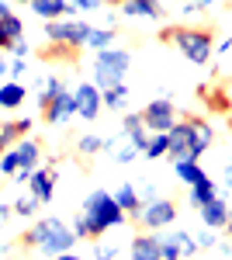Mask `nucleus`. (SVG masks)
<instances>
[{
	"instance_id": "f257e3e1",
	"label": "nucleus",
	"mask_w": 232,
	"mask_h": 260,
	"mask_svg": "<svg viewBox=\"0 0 232 260\" xmlns=\"http://www.w3.org/2000/svg\"><path fill=\"white\" fill-rule=\"evenodd\" d=\"M80 215H83L87 229H90V240L101 236V233H108V229H121V225L128 222V215L118 208V201H115L111 191H94V194H87Z\"/></svg>"
},
{
	"instance_id": "f03ea898",
	"label": "nucleus",
	"mask_w": 232,
	"mask_h": 260,
	"mask_svg": "<svg viewBox=\"0 0 232 260\" xmlns=\"http://www.w3.org/2000/svg\"><path fill=\"white\" fill-rule=\"evenodd\" d=\"M163 39H170L177 45V52L194 66H205L215 56V39L208 28H167Z\"/></svg>"
},
{
	"instance_id": "7ed1b4c3",
	"label": "nucleus",
	"mask_w": 232,
	"mask_h": 260,
	"mask_svg": "<svg viewBox=\"0 0 232 260\" xmlns=\"http://www.w3.org/2000/svg\"><path fill=\"white\" fill-rule=\"evenodd\" d=\"M128 66H132V52L128 49H104V52H97L94 59V87L97 90H108V87H115V83H125V73H128Z\"/></svg>"
},
{
	"instance_id": "20e7f679",
	"label": "nucleus",
	"mask_w": 232,
	"mask_h": 260,
	"mask_svg": "<svg viewBox=\"0 0 232 260\" xmlns=\"http://www.w3.org/2000/svg\"><path fill=\"white\" fill-rule=\"evenodd\" d=\"M94 24H87L83 18H62V21H49L45 24V39H52L56 45H66V49H83L87 45V35H90Z\"/></svg>"
},
{
	"instance_id": "39448f33",
	"label": "nucleus",
	"mask_w": 232,
	"mask_h": 260,
	"mask_svg": "<svg viewBox=\"0 0 232 260\" xmlns=\"http://www.w3.org/2000/svg\"><path fill=\"white\" fill-rule=\"evenodd\" d=\"M136 222L142 229H149V233H163V229H170L177 222V205L170 198H153V201H142V208H139Z\"/></svg>"
},
{
	"instance_id": "423d86ee",
	"label": "nucleus",
	"mask_w": 232,
	"mask_h": 260,
	"mask_svg": "<svg viewBox=\"0 0 232 260\" xmlns=\"http://www.w3.org/2000/svg\"><path fill=\"white\" fill-rule=\"evenodd\" d=\"M159 240V253L163 260H191L197 253V243H194V233L187 229H167V233H156Z\"/></svg>"
},
{
	"instance_id": "0eeeda50",
	"label": "nucleus",
	"mask_w": 232,
	"mask_h": 260,
	"mask_svg": "<svg viewBox=\"0 0 232 260\" xmlns=\"http://www.w3.org/2000/svg\"><path fill=\"white\" fill-rule=\"evenodd\" d=\"M142 125H146V132L153 136V132H170L177 125V108L170 98H156L149 101L146 108H142Z\"/></svg>"
},
{
	"instance_id": "6e6552de",
	"label": "nucleus",
	"mask_w": 232,
	"mask_h": 260,
	"mask_svg": "<svg viewBox=\"0 0 232 260\" xmlns=\"http://www.w3.org/2000/svg\"><path fill=\"white\" fill-rule=\"evenodd\" d=\"M73 104H77V115L83 121H97V115H101L104 104H101V90L94 87V80H83L77 90H73Z\"/></svg>"
},
{
	"instance_id": "1a4fd4ad",
	"label": "nucleus",
	"mask_w": 232,
	"mask_h": 260,
	"mask_svg": "<svg viewBox=\"0 0 232 260\" xmlns=\"http://www.w3.org/2000/svg\"><path fill=\"white\" fill-rule=\"evenodd\" d=\"M56 180H59V174L52 170V167H39V170H31V174H28V194L39 201V205L52 201V194H56Z\"/></svg>"
},
{
	"instance_id": "9d476101",
	"label": "nucleus",
	"mask_w": 232,
	"mask_h": 260,
	"mask_svg": "<svg viewBox=\"0 0 232 260\" xmlns=\"http://www.w3.org/2000/svg\"><path fill=\"white\" fill-rule=\"evenodd\" d=\"M73 243H77L73 229H70L66 222H59L56 229H52V233L45 236V243H42L39 250H42V253H45L49 260H52V257H59V253H70V250H73Z\"/></svg>"
},
{
	"instance_id": "9b49d317",
	"label": "nucleus",
	"mask_w": 232,
	"mask_h": 260,
	"mask_svg": "<svg viewBox=\"0 0 232 260\" xmlns=\"http://www.w3.org/2000/svg\"><path fill=\"white\" fill-rule=\"evenodd\" d=\"M187 125H191V160L197 163L205 153H208V149H212L215 128H212L205 118H187Z\"/></svg>"
},
{
	"instance_id": "f8f14e48",
	"label": "nucleus",
	"mask_w": 232,
	"mask_h": 260,
	"mask_svg": "<svg viewBox=\"0 0 232 260\" xmlns=\"http://www.w3.org/2000/svg\"><path fill=\"white\" fill-rule=\"evenodd\" d=\"M42 115H45V121L49 125H66V121L77 115V104H73V94L66 90V94H59L49 108H42Z\"/></svg>"
},
{
	"instance_id": "ddd939ff",
	"label": "nucleus",
	"mask_w": 232,
	"mask_h": 260,
	"mask_svg": "<svg viewBox=\"0 0 232 260\" xmlns=\"http://www.w3.org/2000/svg\"><path fill=\"white\" fill-rule=\"evenodd\" d=\"M201 222H205L208 229H225V225H229V205H225V194H218L212 205L201 208Z\"/></svg>"
},
{
	"instance_id": "4468645a",
	"label": "nucleus",
	"mask_w": 232,
	"mask_h": 260,
	"mask_svg": "<svg viewBox=\"0 0 232 260\" xmlns=\"http://www.w3.org/2000/svg\"><path fill=\"white\" fill-rule=\"evenodd\" d=\"M24 98H28V87H24V83H18V80H4L0 83V111H14V108H21Z\"/></svg>"
},
{
	"instance_id": "2eb2a0df",
	"label": "nucleus",
	"mask_w": 232,
	"mask_h": 260,
	"mask_svg": "<svg viewBox=\"0 0 232 260\" xmlns=\"http://www.w3.org/2000/svg\"><path fill=\"white\" fill-rule=\"evenodd\" d=\"M121 132L128 136V142L136 146L139 153H146L149 132H146V125H142V115H125V118H121Z\"/></svg>"
},
{
	"instance_id": "dca6fc26",
	"label": "nucleus",
	"mask_w": 232,
	"mask_h": 260,
	"mask_svg": "<svg viewBox=\"0 0 232 260\" xmlns=\"http://www.w3.org/2000/svg\"><path fill=\"white\" fill-rule=\"evenodd\" d=\"M14 149H18V163H21V170H24V174H31V170H39V160H42V146L35 139H31V136H28V139H18V146H14Z\"/></svg>"
},
{
	"instance_id": "f3484780",
	"label": "nucleus",
	"mask_w": 232,
	"mask_h": 260,
	"mask_svg": "<svg viewBox=\"0 0 232 260\" xmlns=\"http://www.w3.org/2000/svg\"><path fill=\"white\" fill-rule=\"evenodd\" d=\"M121 14H128V18H146V21L163 18V11H159L156 0H121Z\"/></svg>"
},
{
	"instance_id": "a211bd4d",
	"label": "nucleus",
	"mask_w": 232,
	"mask_h": 260,
	"mask_svg": "<svg viewBox=\"0 0 232 260\" xmlns=\"http://www.w3.org/2000/svg\"><path fill=\"white\" fill-rule=\"evenodd\" d=\"M132 260H163L156 233H146V236H136L132 240Z\"/></svg>"
},
{
	"instance_id": "6ab92c4d",
	"label": "nucleus",
	"mask_w": 232,
	"mask_h": 260,
	"mask_svg": "<svg viewBox=\"0 0 232 260\" xmlns=\"http://www.w3.org/2000/svg\"><path fill=\"white\" fill-rule=\"evenodd\" d=\"M115 201H118V208H121L128 219H136L139 208H142V198H139V191L132 187V184H121V187L115 191Z\"/></svg>"
},
{
	"instance_id": "aec40b11",
	"label": "nucleus",
	"mask_w": 232,
	"mask_h": 260,
	"mask_svg": "<svg viewBox=\"0 0 232 260\" xmlns=\"http://www.w3.org/2000/svg\"><path fill=\"white\" fill-rule=\"evenodd\" d=\"M215 198H218V184H215L212 177L197 180V184H194V187H191V205H194V208H197V212H201L205 205H212Z\"/></svg>"
},
{
	"instance_id": "412c9836",
	"label": "nucleus",
	"mask_w": 232,
	"mask_h": 260,
	"mask_svg": "<svg viewBox=\"0 0 232 260\" xmlns=\"http://www.w3.org/2000/svg\"><path fill=\"white\" fill-rule=\"evenodd\" d=\"M59 222H62V219H56V215H52V219L35 222V225H31V229H28V233L21 236V246H42V243H45V236H49V233L56 229Z\"/></svg>"
},
{
	"instance_id": "4be33fe9",
	"label": "nucleus",
	"mask_w": 232,
	"mask_h": 260,
	"mask_svg": "<svg viewBox=\"0 0 232 260\" xmlns=\"http://www.w3.org/2000/svg\"><path fill=\"white\" fill-rule=\"evenodd\" d=\"M104 149H108V153H111V160H118V163H132V160L139 156V149L128 142V136H125V132H121L118 139L104 142Z\"/></svg>"
},
{
	"instance_id": "5701e85b",
	"label": "nucleus",
	"mask_w": 232,
	"mask_h": 260,
	"mask_svg": "<svg viewBox=\"0 0 232 260\" xmlns=\"http://www.w3.org/2000/svg\"><path fill=\"white\" fill-rule=\"evenodd\" d=\"M31 11H35L45 24H49V21H62L66 18V0H31Z\"/></svg>"
},
{
	"instance_id": "b1692460",
	"label": "nucleus",
	"mask_w": 232,
	"mask_h": 260,
	"mask_svg": "<svg viewBox=\"0 0 232 260\" xmlns=\"http://www.w3.org/2000/svg\"><path fill=\"white\" fill-rule=\"evenodd\" d=\"M174 170H177V177L184 180L187 187H194L197 180L208 177V174H205V167H201V163H194V160H180V163H174Z\"/></svg>"
},
{
	"instance_id": "393cba45",
	"label": "nucleus",
	"mask_w": 232,
	"mask_h": 260,
	"mask_svg": "<svg viewBox=\"0 0 232 260\" xmlns=\"http://www.w3.org/2000/svg\"><path fill=\"white\" fill-rule=\"evenodd\" d=\"M101 104H104V108H111V111L125 108V104H128V87H125V83H115V87L101 90Z\"/></svg>"
},
{
	"instance_id": "a878e982",
	"label": "nucleus",
	"mask_w": 232,
	"mask_h": 260,
	"mask_svg": "<svg viewBox=\"0 0 232 260\" xmlns=\"http://www.w3.org/2000/svg\"><path fill=\"white\" fill-rule=\"evenodd\" d=\"M111 42H115V28H90V35H87V45H83V49L104 52V49H111Z\"/></svg>"
},
{
	"instance_id": "bb28decb",
	"label": "nucleus",
	"mask_w": 232,
	"mask_h": 260,
	"mask_svg": "<svg viewBox=\"0 0 232 260\" xmlns=\"http://www.w3.org/2000/svg\"><path fill=\"white\" fill-rule=\"evenodd\" d=\"M167 149H170L167 132H153L149 142H146V153H142V156H149V160H163V156H167Z\"/></svg>"
},
{
	"instance_id": "cd10ccee",
	"label": "nucleus",
	"mask_w": 232,
	"mask_h": 260,
	"mask_svg": "<svg viewBox=\"0 0 232 260\" xmlns=\"http://www.w3.org/2000/svg\"><path fill=\"white\" fill-rule=\"evenodd\" d=\"M59 94H66V83L59 80V77H49V80L42 83V94H39V104H42V108H49V104H52V101H56Z\"/></svg>"
},
{
	"instance_id": "c85d7f7f",
	"label": "nucleus",
	"mask_w": 232,
	"mask_h": 260,
	"mask_svg": "<svg viewBox=\"0 0 232 260\" xmlns=\"http://www.w3.org/2000/svg\"><path fill=\"white\" fill-rule=\"evenodd\" d=\"M0 31H4L11 42H21V39H24V21H21L18 14L11 11L7 18H0Z\"/></svg>"
},
{
	"instance_id": "c756f323",
	"label": "nucleus",
	"mask_w": 232,
	"mask_h": 260,
	"mask_svg": "<svg viewBox=\"0 0 232 260\" xmlns=\"http://www.w3.org/2000/svg\"><path fill=\"white\" fill-rule=\"evenodd\" d=\"M101 7H104L101 0H66V18H80V14H90Z\"/></svg>"
},
{
	"instance_id": "7c9ffc66",
	"label": "nucleus",
	"mask_w": 232,
	"mask_h": 260,
	"mask_svg": "<svg viewBox=\"0 0 232 260\" xmlns=\"http://www.w3.org/2000/svg\"><path fill=\"white\" fill-rule=\"evenodd\" d=\"M18 128H14V121H0V153L4 149H14L18 146Z\"/></svg>"
},
{
	"instance_id": "2f4dec72",
	"label": "nucleus",
	"mask_w": 232,
	"mask_h": 260,
	"mask_svg": "<svg viewBox=\"0 0 232 260\" xmlns=\"http://www.w3.org/2000/svg\"><path fill=\"white\" fill-rule=\"evenodd\" d=\"M18 170H21L18 149H4V153H0V174H4V177H14Z\"/></svg>"
},
{
	"instance_id": "473e14b6",
	"label": "nucleus",
	"mask_w": 232,
	"mask_h": 260,
	"mask_svg": "<svg viewBox=\"0 0 232 260\" xmlns=\"http://www.w3.org/2000/svg\"><path fill=\"white\" fill-rule=\"evenodd\" d=\"M77 149L83 153V156H94V153L104 149V139H101V136H83V139L77 142Z\"/></svg>"
},
{
	"instance_id": "72a5a7b5",
	"label": "nucleus",
	"mask_w": 232,
	"mask_h": 260,
	"mask_svg": "<svg viewBox=\"0 0 232 260\" xmlns=\"http://www.w3.org/2000/svg\"><path fill=\"white\" fill-rule=\"evenodd\" d=\"M35 208H39V201L31 198V194H21V198L14 201V212H18V215H31Z\"/></svg>"
},
{
	"instance_id": "f704fd0d",
	"label": "nucleus",
	"mask_w": 232,
	"mask_h": 260,
	"mask_svg": "<svg viewBox=\"0 0 232 260\" xmlns=\"http://www.w3.org/2000/svg\"><path fill=\"white\" fill-rule=\"evenodd\" d=\"M115 257H118L115 243H97L94 246V260H115Z\"/></svg>"
},
{
	"instance_id": "c9c22d12",
	"label": "nucleus",
	"mask_w": 232,
	"mask_h": 260,
	"mask_svg": "<svg viewBox=\"0 0 232 260\" xmlns=\"http://www.w3.org/2000/svg\"><path fill=\"white\" fill-rule=\"evenodd\" d=\"M24 73H28V59H11V73H7V80H18L21 83Z\"/></svg>"
},
{
	"instance_id": "e433bc0d",
	"label": "nucleus",
	"mask_w": 232,
	"mask_h": 260,
	"mask_svg": "<svg viewBox=\"0 0 232 260\" xmlns=\"http://www.w3.org/2000/svg\"><path fill=\"white\" fill-rule=\"evenodd\" d=\"M194 243H197V250H212L215 243H218V236H215V229H212V233H201V236H194Z\"/></svg>"
},
{
	"instance_id": "4c0bfd02",
	"label": "nucleus",
	"mask_w": 232,
	"mask_h": 260,
	"mask_svg": "<svg viewBox=\"0 0 232 260\" xmlns=\"http://www.w3.org/2000/svg\"><path fill=\"white\" fill-rule=\"evenodd\" d=\"M73 236H77V240H90V229H87L83 215H77V219H73Z\"/></svg>"
},
{
	"instance_id": "58836bf2",
	"label": "nucleus",
	"mask_w": 232,
	"mask_h": 260,
	"mask_svg": "<svg viewBox=\"0 0 232 260\" xmlns=\"http://www.w3.org/2000/svg\"><path fill=\"white\" fill-rule=\"evenodd\" d=\"M31 125H35L31 118H18V121H14V128H18V136H21V139H28V132H31Z\"/></svg>"
},
{
	"instance_id": "ea45409f",
	"label": "nucleus",
	"mask_w": 232,
	"mask_h": 260,
	"mask_svg": "<svg viewBox=\"0 0 232 260\" xmlns=\"http://www.w3.org/2000/svg\"><path fill=\"white\" fill-rule=\"evenodd\" d=\"M222 174H225V177H222V191H218V194H229V191H232V163H225Z\"/></svg>"
},
{
	"instance_id": "a19ab883",
	"label": "nucleus",
	"mask_w": 232,
	"mask_h": 260,
	"mask_svg": "<svg viewBox=\"0 0 232 260\" xmlns=\"http://www.w3.org/2000/svg\"><path fill=\"white\" fill-rule=\"evenodd\" d=\"M11 52H14V59H28V42H24V39L14 42V45H11Z\"/></svg>"
},
{
	"instance_id": "79ce46f5",
	"label": "nucleus",
	"mask_w": 232,
	"mask_h": 260,
	"mask_svg": "<svg viewBox=\"0 0 232 260\" xmlns=\"http://www.w3.org/2000/svg\"><path fill=\"white\" fill-rule=\"evenodd\" d=\"M197 11H201V4H197V0H187V4L180 7V14H184V18H194Z\"/></svg>"
},
{
	"instance_id": "37998d69",
	"label": "nucleus",
	"mask_w": 232,
	"mask_h": 260,
	"mask_svg": "<svg viewBox=\"0 0 232 260\" xmlns=\"http://www.w3.org/2000/svg\"><path fill=\"white\" fill-rule=\"evenodd\" d=\"M7 73H11V59H7V56L0 52V83L7 80Z\"/></svg>"
},
{
	"instance_id": "c03bdc74",
	"label": "nucleus",
	"mask_w": 232,
	"mask_h": 260,
	"mask_svg": "<svg viewBox=\"0 0 232 260\" xmlns=\"http://www.w3.org/2000/svg\"><path fill=\"white\" fill-rule=\"evenodd\" d=\"M215 52H218V56L232 52V35H229V39H222V42H218V45H215Z\"/></svg>"
},
{
	"instance_id": "a18cd8bd",
	"label": "nucleus",
	"mask_w": 232,
	"mask_h": 260,
	"mask_svg": "<svg viewBox=\"0 0 232 260\" xmlns=\"http://www.w3.org/2000/svg\"><path fill=\"white\" fill-rule=\"evenodd\" d=\"M11 45H14V42H11V39H7V35H4V31H0V52H7Z\"/></svg>"
},
{
	"instance_id": "49530a36",
	"label": "nucleus",
	"mask_w": 232,
	"mask_h": 260,
	"mask_svg": "<svg viewBox=\"0 0 232 260\" xmlns=\"http://www.w3.org/2000/svg\"><path fill=\"white\" fill-rule=\"evenodd\" d=\"M52 260H83V257H80V253H73V250H70V253H59V257H52Z\"/></svg>"
},
{
	"instance_id": "de8ad7c7",
	"label": "nucleus",
	"mask_w": 232,
	"mask_h": 260,
	"mask_svg": "<svg viewBox=\"0 0 232 260\" xmlns=\"http://www.w3.org/2000/svg\"><path fill=\"white\" fill-rule=\"evenodd\" d=\"M7 14H11V4H7V0H0V18H7Z\"/></svg>"
},
{
	"instance_id": "09e8293b",
	"label": "nucleus",
	"mask_w": 232,
	"mask_h": 260,
	"mask_svg": "<svg viewBox=\"0 0 232 260\" xmlns=\"http://www.w3.org/2000/svg\"><path fill=\"white\" fill-rule=\"evenodd\" d=\"M7 215H11V208H7V205H0V225H4V219H7Z\"/></svg>"
},
{
	"instance_id": "8fccbe9b",
	"label": "nucleus",
	"mask_w": 232,
	"mask_h": 260,
	"mask_svg": "<svg viewBox=\"0 0 232 260\" xmlns=\"http://www.w3.org/2000/svg\"><path fill=\"white\" fill-rule=\"evenodd\" d=\"M104 7H121V0H101Z\"/></svg>"
},
{
	"instance_id": "3c124183",
	"label": "nucleus",
	"mask_w": 232,
	"mask_h": 260,
	"mask_svg": "<svg viewBox=\"0 0 232 260\" xmlns=\"http://www.w3.org/2000/svg\"><path fill=\"white\" fill-rule=\"evenodd\" d=\"M197 4H201V11H205V7H212V4H218V0H197Z\"/></svg>"
},
{
	"instance_id": "603ef678",
	"label": "nucleus",
	"mask_w": 232,
	"mask_h": 260,
	"mask_svg": "<svg viewBox=\"0 0 232 260\" xmlns=\"http://www.w3.org/2000/svg\"><path fill=\"white\" fill-rule=\"evenodd\" d=\"M14 4H28V7H31V0H14Z\"/></svg>"
},
{
	"instance_id": "864d4df0",
	"label": "nucleus",
	"mask_w": 232,
	"mask_h": 260,
	"mask_svg": "<svg viewBox=\"0 0 232 260\" xmlns=\"http://www.w3.org/2000/svg\"><path fill=\"white\" fill-rule=\"evenodd\" d=\"M225 229H229V240H232V222H229V225H225Z\"/></svg>"
},
{
	"instance_id": "5fc2aeb1",
	"label": "nucleus",
	"mask_w": 232,
	"mask_h": 260,
	"mask_svg": "<svg viewBox=\"0 0 232 260\" xmlns=\"http://www.w3.org/2000/svg\"><path fill=\"white\" fill-rule=\"evenodd\" d=\"M229 222H232V208H229Z\"/></svg>"
}]
</instances>
